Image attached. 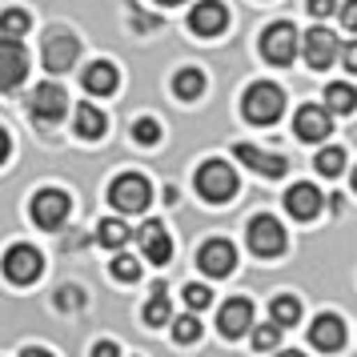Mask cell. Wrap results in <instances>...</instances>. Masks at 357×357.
Listing matches in <instances>:
<instances>
[{
	"label": "cell",
	"instance_id": "cell-1",
	"mask_svg": "<svg viewBox=\"0 0 357 357\" xmlns=\"http://www.w3.org/2000/svg\"><path fill=\"white\" fill-rule=\"evenodd\" d=\"M241 113L249 125H273L277 116L285 113V93L273 81H257L245 89L241 97Z\"/></svg>",
	"mask_w": 357,
	"mask_h": 357
},
{
	"label": "cell",
	"instance_id": "cell-2",
	"mask_svg": "<svg viewBox=\"0 0 357 357\" xmlns=\"http://www.w3.org/2000/svg\"><path fill=\"white\" fill-rule=\"evenodd\" d=\"M197 193L213 201V205H221L229 197L237 193V173H233V165L225 161H205L197 169Z\"/></svg>",
	"mask_w": 357,
	"mask_h": 357
},
{
	"label": "cell",
	"instance_id": "cell-3",
	"mask_svg": "<svg viewBox=\"0 0 357 357\" xmlns=\"http://www.w3.org/2000/svg\"><path fill=\"white\" fill-rule=\"evenodd\" d=\"M109 201H113V209H121V213H145L149 201H153V185H149L141 173H121V177L109 185Z\"/></svg>",
	"mask_w": 357,
	"mask_h": 357
},
{
	"label": "cell",
	"instance_id": "cell-4",
	"mask_svg": "<svg viewBox=\"0 0 357 357\" xmlns=\"http://www.w3.org/2000/svg\"><path fill=\"white\" fill-rule=\"evenodd\" d=\"M261 56L269 65H293V56H297V29L289 20H277V24H269L261 33Z\"/></svg>",
	"mask_w": 357,
	"mask_h": 357
},
{
	"label": "cell",
	"instance_id": "cell-5",
	"mask_svg": "<svg viewBox=\"0 0 357 357\" xmlns=\"http://www.w3.org/2000/svg\"><path fill=\"white\" fill-rule=\"evenodd\" d=\"M29 77V52L17 36H0V93L20 89V81Z\"/></svg>",
	"mask_w": 357,
	"mask_h": 357
},
{
	"label": "cell",
	"instance_id": "cell-6",
	"mask_svg": "<svg viewBox=\"0 0 357 357\" xmlns=\"http://www.w3.org/2000/svg\"><path fill=\"white\" fill-rule=\"evenodd\" d=\"M249 249L257 253V257H277V253H285V229L277 217L269 213H261L249 221Z\"/></svg>",
	"mask_w": 357,
	"mask_h": 357
},
{
	"label": "cell",
	"instance_id": "cell-7",
	"mask_svg": "<svg viewBox=\"0 0 357 357\" xmlns=\"http://www.w3.org/2000/svg\"><path fill=\"white\" fill-rule=\"evenodd\" d=\"M29 113H33V121H40V125H56V121L68 113V93L52 81L36 84V93L29 97Z\"/></svg>",
	"mask_w": 357,
	"mask_h": 357
},
{
	"label": "cell",
	"instance_id": "cell-8",
	"mask_svg": "<svg viewBox=\"0 0 357 357\" xmlns=\"http://www.w3.org/2000/svg\"><path fill=\"white\" fill-rule=\"evenodd\" d=\"M77 56H81V40L65 29H52L45 36V68L49 73H68V68L77 65Z\"/></svg>",
	"mask_w": 357,
	"mask_h": 357
},
{
	"label": "cell",
	"instance_id": "cell-9",
	"mask_svg": "<svg viewBox=\"0 0 357 357\" xmlns=\"http://www.w3.org/2000/svg\"><path fill=\"white\" fill-rule=\"evenodd\" d=\"M40 273H45V257L36 253L33 245H13V249L4 253V277H8V281L29 285V281H36Z\"/></svg>",
	"mask_w": 357,
	"mask_h": 357
},
{
	"label": "cell",
	"instance_id": "cell-10",
	"mask_svg": "<svg viewBox=\"0 0 357 357\" xmlns=\"http://www.w3.org/2000/svg\"><path fill=\"white\" fill-rule=\"evenodd\" d=\"M337 49L341 45H337V36L329 33V29H309V33L297 40V52H305L309 68H329L333 61H337Z\"/></svg>",
	"mask_w": 357,
	"mask_h": 357
},
{
	"label": "cell",
	"instance_id": "cell-11",
	"mask_svg": "<svg viewBox=\"0 0 357 357\" xmlns=\"http://www.w3.org/2000/svg\"><path fill=\"white\" fill-rule=\"evenodd\" d=\"M65 217H68V193H61V189H40L33 197V221L40 229H56Z\"/></svg>",
	"mask_w": 357,
	"mask_h": 357
},
{
	"label": "cell",
	"instance_id": "cell-12",
	"mask_svg": "<svg viewBox=\"0 0 357 357\" xmlns=\"http://www.w3.org/2000/svg\"><path fill=\"white\" fill-rule=\"evenodd\" d=\"M137 245H141L145 261H153V265H165V261L173 257V241H169L161 221H145V225L137 229Z\"/></svg>",
	"mask_w": 357,
	"mask_h": 357
},
{
	"label": "cell",
	"instance_id": "cell-13",
	"mask_svg": "<svg viewBox=\"0 0 357 357\" xmlns=\"http://www.w3.org/2000/svg\"><path fill=\"white\" fill-rule=\"evenodd\" d=\"M197 265H201L209 277H229L233 265H237V249H233L229 241H205L201 253H197Z\"/></svg>",
	"mask_w": 357,
	"mask_h": 357
},
{
	"label": "cell",
	"instance_id": "cell-14",
	"mask_svg": "<svg viewBox=\"0 0 357 357\" xmlns=\"http://www.w3.org/2000/svg\"><path fill=\"white\" fill-rule=\"evenodd\" d=\"M293 129H297L301 141H325V137L333 132V125H329V109H321V105H301L297 116H293Z\"/></svg>",
	"mask_w": 357,
	"mask_h": 357
},
{
	"label": "cell",
	"instance_id": "cell-15",
	"mask_svg": "<svg viewBox=\"0 0 357 357\" xmlns=\"http://www.w3.org/2000/svg\"><path fill=\"white\" fill-rule=\"evenodd\" d=\"M225 24H229V13H225L221 0H201L193 13H189V29L197 36H217Z\"/></svg>",
	"mask_w": 357,
	"mask_h": 357
},
{
	"label": "cell",
	"instance_id": "cell-16",
	"mask_svg": "<svg viewBox=\"0 0 357 357\" xmlns=\"http://www.w3.org/2000/svg\"><path fill=\"white\" fill-rule=\"evenodd\" d=\"M217 325H221V337H241L245 329L253 325V305L245 301V297H233V301H225L221 305V313H217Z\"/></svg>",
	"mask_w": 357,
	"mask_h": 357
},
{
	"label": "cell",
	"instance_id": "cell-17",
	"mask_svg": "<svg viewBox=\"0 0 357 357\" xmlns=\"http://www.w3.org/2000/svg\"><path fill=\"white\" fill-rule=\"evenodd\" d=\"M285 209H289V217H297V221H313V217L321 213V193H317V185H309V181L293 185L289 193H285Z\"/></svg>",
	"mask_w": 357,
	"mask_h": 357
},
{
	"label": "cell",
	"instance_id": "cell-18",
	"mask_svg": "<svg viewBox=\"0 0 357 357\" xmlns=\"http://www.w3.org/2000/svg\"><path fill=\"white\" fill-rule=\"evenodd\" d=\"M309 341L317 349H325V354H333V349L345 345V321H341L337 313H321L317 321L309 325Z\"/></svg>",
	"mask_w": 357,
	"mask_h": 357
},
{
	"label": "cell",
	"instance_id": "cell-19",
	"mask_svg": "<svg viewBox=\"0 0 357 357\" xmlns=\"http://www.w3.org/2000/svg\"><path fill=\"white\" fill-rule=\"evenodd\" d=\"M233 153H237V161H245L253 173H261V177H285V169H289L285 157H277V153H261V149H253V145H237Z\"/></svg>",
	"mask_w": 357,
	"mask_h": 357
},
{
	"label": "cell",
	"instance_id": "cell-20",
	"mask_svg": "<svg viewBox=\"0 0 357 357\" xmlns=\"http://www.w3.org/2000/svg\"><path fill=\"white\" fill-rule=\"evenodd\" d=\"M84 89H89L93 97L116 93V65L113 61H93V65L84 68Z\"/></svg>",
	"mask_w": 357,
	"mask_h": 357
},
{
	"label": "cell",
	"instance_id": "cell-21",
	"mask_svg": "<svg viewBox=\"0 0 357 357\" xmlns=\"http://www.w3.org/2000/svg\"><path fill=\"white\" fill-rule=\"evenodd\" d=\"M105 129H109V121H105V113H100L97 105H77V132H81L84 141H97V137H105Z\"/></svg>",
	"mask_w": 357,
	"mask_h": 357
},
{
	"label": "cell",
	"instance_id": "cell-22",
	"mask_svg": "<svg viewBox=\"0 0 357 357\" xmlns=\"http://www.w3.org/2000/svg\"><path fill=\"white\" fill-rule=\"evenodd\" d=\"M269 317H273L277 329H289V325L301 321V301L289 297V293H277L273 301H269Z\"/></svg>",
	"mask_w": 357,
	"mask_h": 357
},
{
	"label": "cell",
	"instance_id": "cell-23",
	"mask_svg": "<svg viewBox=\"0 0 357 357\" xmlns=\"http://www.w3.org/2000/svg\"><path fill=\"white\" fill-rule=\"evenodd\" d=\"M169 317H173V305H169V293H165V285H153V293H149V305H145V325H169Z\"/></svg>",
	"mask_w": 357,
	"mask_h": 357
},
{
	"label": "cell",
	"instance_id": "cell-24",
	"mask_svg": "<svg viewBox=\"0 0 357 357\" xmlns=\"http://www.w3.org/2000/svg\"><path fill=\"white\" fill-rule=\"evenodd\" d=\"M173 93H177L181 100H197L205 93V73H201V68H181L177 77H173Z\"/></svg>",
	"mask_w": 357,
	"mask_h": 357
},
{
	"label": "cell",
	"instance_id": "cell-25",
	"mask_svg": "<svg viewBox=\"0 0 357 357\" xmlns=\"http://www.w3.org/2000/svg\"><path fill=\"white\" fill-rule=\"evenodd\" d=\"M354 105H357V93L349 84H329L325 89V109L329 113H354Z\"/></svg>",
	"mask_w": 357,
	"mask_h": 357
},
{
	"label": "cell",
	"instance_id": "cell-26",
	"mask_svg": "<svg viewBox=\"0 0 357 357\" xmlns=\"http://www.w3.org/2000/svg\"><path fill=\"white\" fill-rule=\"evenodd\" d=\"M97 241L105 245V249H121V245L129 241V225L116 221V217H109V221H100L97 225Z\"/></svg>",
	"mask_w": 357,
	"mask_h": 357
},
{
	"label": "cell",
	"instance_id": "cell-27",
	"mask_svg": "<svg viewBox=\"0 0 357 357\" xmlns=\"http://www.w3.org/2000/svg\"><path fill=\"white\" fill-rule=\"evenodd\" d=\"M29 24H33V20H29L24 8H8V13H0V33L4 36H24L29 33Z\"/></svg>",
	"mask_w": 357,
	"mask_h": 357
},
{
	"label": "cell",
	"instance_id": "cell-28",
	"mask_svg": "<svg viewBox=\"0 0 357 357\" xmlns=\"http://www.w3.org/2000/svg\"><path fill=\"white\" fill-rule=\"evenodd\" d=\"M313 165H317V173H325V177H337L341 169H345V153L341 149H321Z\"/></svg>",
	"mask_w": 357,
	"mask_h": 357
},
{
	"label": "cell",
	"instance_id": "cell-29",
	"mask_svg": "<svg viewBox=\"0 0 357 357\" xmlns=\"http://www.w3.org/2000/svg\"><path fill=\"white\" fill-rule=\"evenodd\" d=\"M169 321H173V317H169ZM173 337H177L181 345H189V341H197V337H201V321H197L193 313H185V317H177V321H173Z\"/></svg>",
	"mask_w": 357,
	"mask_h": 357
},
{
	"label": "cell",
	"instance_id": "cell-30",
	"mask_svg": "<svg viewBox=\"0 0 357 357\" xmlns=\"http://www.w3.org/2000/svg\"><path fill=\"white\" fill-rule=\"evenodd\" d=\"M113 277L116 281H137V277H141V261H132L129 253H116L113 257Z\"/></svg>",
	"mask_w": 357,
	"mask_h": 357
},
{
	"label": "cell",
	"instance_id": "cell-31",
	"mask_svg": "<svg viewBox=\"0 0 357 357\" xmlns=\"http://www.w3.org/2000/svg\"><path fill=\"white\" fill-rule=\"evenodd\" d=\"M132 137H137L141 145H157V141H161V125H157L153 116H141V121L132 125Z\"/></svg>",
	"mask_w": 357,
	"mask_h": 357
},
{
	"label": "cell",
	"instance_id": "cell-32",
	"mask_svg": "<svg viewBox=\"0 0 357 357\" xmlns=\"http://www.w3.org/2000/svg\"><path fill=\"white\" fill-rule=\"evenodd\" d=\"M277 341H281V329H277L273 321L253 329V345H257V349H277Z\"/></svg>",
	"mask_w": 357,
	"mask_h": 357
},
{
	"label": "cell",
	"instance_id": "cell-33",
	"mask_svg": "<svg viewBox=\"0 0 357 357\" xmlns=\"http://www.w3.org/2000/svg\"><path fill=\"white\" fill-rule=\"evenodd\" d=\"M185 301H189V309L201 313V309L213 301V289H205V285H189V289H185Z\"/></svg>",
	"mask_w": 357,
	"mask_h": 357
},
{
	"label": "cell",
	"instance_id": "cell-34",
	"mask_svg": "<svg viewBox=\"0 0 357 357\" xmlns=\"http://www.w3.org/2000/svg\"><path fill=\"white\" fill-rule=\"evenodd\" d=\"M341 24H345V33L357 29V0H341Z\"/></svg>",
	"mask_w": 357,
	"mask_h": 357
},
{
	"label": "cell",
	"instance_id": "cell-35",
	"mask_svg": "<svg viewBox=\"0 0 357 357\" xmlns=\"http://www.w3.org/2000/svg\"><path fill=\"white\" fill-rule=\"evenodd\" d=\"M337 56H341V65H345V73H357V45L354 40L345 49H337Z\"/></svg>",
	"mask_w": 357,
	"mask_h": 357
},
{
	"label": "cell",
	"instance_id": "cell-36",
	"mask_svg": "<svg viewBox=\"0 0 357 357\" xmlns=\"http://www.w3.org/2000/svg\"><path fill=\"white\" fill-rule=\"evenodd\" d=\"M333 8H337V0H309V13L313 17H329Z\"/></svg>",
	"mask_w": 357,
	"mask_h": 357
},
{
	"label": "cell",
	"instance_id": "cell-37",
	"mask_svg": "<svg viewBox=\"0 0 357 357\" xmlns=\"http://www.w3.org/2000/svg\"><path fill=\"white\" fill-rule=\"evenodd\" d=\"M56 305H61V309H77V305H81V297H77V289H61V297H56Z\"/></svg>",
	"mask_w": 357,
	"mask_h": 357
},
{
	"label": "cell",
	"instance_id": "cell-38",
	"mask_svg": "<svg viewBox=\"0 0 357 357\" xmlns=\"http://www.w3.org/2000/svg\"><path fill=\"white\" fill-rule=\"evenodd\" d=\"M93 354H97V357H113L116 345H113V341H97V345H93Z\"/></svg>",
	"mask_w": 357,
	"mask_h": 357
},
{
	"label": "cell",
	"instance_id": "cell-39",
	"mask_svg": "<svg viewBox=\"0 0 357 357\" xmlns=\"http://www.w3.org/2000/svg\"><path fill=\"white\" fill-rule=\"evenodd\" d=\"M4 157H8V132L0 129V161H4Z\"/></svg>",
	"mask_w": 357,
	"mask_h": 357
},
{
	"label": "cell",
	"instance_id": "cell-40",
	"mask_svg": "<svg viewBox=\"0 0 357 357\" xmlns=\"http://www.w3.org/2000/svg\"><path fill=\"white\" fill-rule=\"evenodd\" d=\"M157 4H165V8H169V4H181V0H157Z\"/></svg>",
	"mask_w": 357,
	"mask_h": 357
}]
</instances>
